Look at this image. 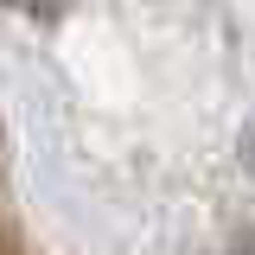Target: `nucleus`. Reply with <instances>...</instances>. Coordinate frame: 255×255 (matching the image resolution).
<instances>
[{"label": "nucleus", "mask_w": 255, "mask_h": 255, "mask_svg": "<svg viewBox=\"0 0 255 255\" xmlns=\"http://www.w3.org/2000/svg\"><path fill=\"white\" fill-rule=\"evenodd\" d=\"M6 6H26V13H51L58 0H6Z\"/></svg>", "instance_id": "1"}]
</instances>
